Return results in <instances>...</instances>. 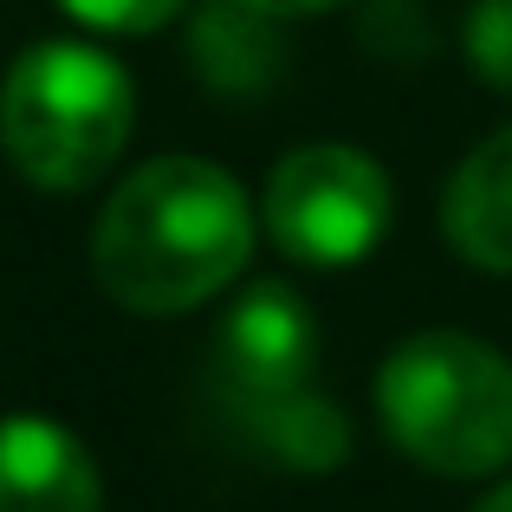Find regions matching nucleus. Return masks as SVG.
<instances>
[{"label":"nucleus","instance_id":"nucleus-1","mask_svg":"<svg viewBox=\"0 0 512 512\" xmlns=\"http://www.w3.org/2000/svg\"><path fill=\"white\" fill-rule=\"evenodd\" d=\"M253 201L208 156H150L111 188L91 227L104 299L137 318H182L221 299L253 260Z\"/></svg>","mask_w":512,"mask_h":512},{"label":"nucleus","instance_id":"nucleus-2","mask_svg":"<svg viewBox=\"0 0 512 512\" xmlns=\"http://www.w3.org/2000/svg\"><path fill=\"white\" fill-rule=\"evenodd\" d=\"M137 124L130 72L91 39H39L0 78V150L46 195L104 182Z\"/></svg>","mask_w":512,"mask_h":512},{"label":"nucleus","instance_id":"nucleus-3","mask_svg":"<svg viewBox=\"0 0 512 512\" xmlns=\"http://www.w3.org/2000/svg\"><path fill=\"white\" fill-rule=\"evenodd\" d=\"M376 415L415 467L487 480L512 461V363L467 331H415L376 370Z\"/></svg>","mask_w":512,"mask_h":512},{"label":"nucleus","instance_id":"nucleus-4","mask_svg":"<svg viewBox=\"0 0 512 512\" xmlns=\"http://www.w3.org/2000/svg\"><path fill=\"white\" fill-rule=\"evenodd\" d=\"M389 175L376 156L350 150V143H305L286 163L273 169L260 201L266 240H273L286 260L318 266V273H338L376 253V240L389 234Z\"/></svg>","mask_w":512,"mask_h":512},{"label":"nucleus","instance_id":"nucleus-5","mask_svg":"<svg viewBox=\"0 0 512 512\" xmlns=\"http://www.w3.org/2000/svg\"><path fill=\"white\" fill-rule=\"evenodd\" d=\"M312 357H318V318L305 312L299 292L279 286V279H260L253 292H240L234 312L214 325V350H208V396L221 409V422L234 435H247L273 409L318 389Z\"/></svg>","mask_w":512,"mask_h":512},{"label":"nucleus","instance_id":"nucleus-6","mask_svg":"<svg viewBox=\"0 0 512 512\" xmlns=\"http://www.w3.org/2000/svg\"><path fill=\"white\" fill-rule=\"evenodd\" d=\"M0 512H104L85 441L46 415H0Z\"/></svg>","mask_w":512,"mask_h":512},{"label":"nucleus","instance_id":"nucleus-7","mask_svg":"<svg viewBox=\"0 0 512 512\" xmlns=\"http://www.w3.org/2000/svg\"><path fill=\"white\" fill-rule=\"evenodd\" d=\"M441 234L480 273H512V124L493 130L441 188Z\"/></svg>","mask_w":512,"mask_h":512},{"label":"nucleus","instance_id":"nucleus-8","mask_svg":"<svg viewBox=\"0 0 512 512\" xmlns=\"http://www.w3.org/2000/svg\"><path fill=\"white\" fill-rule=\"evenodd\" d=\"M188 59L227 98H253V91H273L279 72H286V39H279V20L240 7V0H214L208 13L188 33Z\"/></svg>","mask_w":512,"mask_h":512},{"label":"nucleus","instance_id":"nucleus-9","mask_svg":"<svg viewBox=\"0 0 512 512\" xmlns=\"http://www.w3.org/2000/svg\"><path fill=\"white\" fill-rule=\"evenodd\" d=\"M357 33H363V46L389 65H422L428 52H435V20H428V7H415V0H370Z\"/></svg>","mask_w":512,"mask_h":512},{"label":"nucleus","instance_id":"nucleus-10","mask_svg":"<svg viewBox=\"0 0 512 512\" xmlns=\"http://www.w3.org/2000/svg\"><path fill=\"white\" fill-rule=\"evenodd\" d=\"M467 59L493 91L512 98V0H474L467 7Z\"/></svg>","mask_w":512,"mask_h":512},{"label":"nucleus","instance_id":"nucleus-11","mask_svg":"<svg viewBox=\"0 0 512 512\" xmlns=\"http://www.w3.org/2000/svg\"><path fill=\"white\" fill-rule=\"evenodd\" d=\"M72 20H85V26H98V33H124V39H137V33H156V26H169L175 13L188 7V0H59Z\"/></svg>","mask_w":512,"mask_h":512},{"label":"nucleus","instance_id":"nucleus-12","mask_svg":"<svg viewBox=\"0 0 512 512\" xmlns=\"http://www.w3.org/2000/svg\"><path fill=\"white\" fill-rule=\"evenodd\" d=\"M240 7L266 13V20H305V13H331L338 0H240Z\"/></svg>","mask_w":512,"mask_h":512},{"label":"nucleus","instance_id":"nucleus-13","mask_svg":"<svg viewBox=\"0 0 512 512\" xmlns=\"http://www.w3.org/2000/svg\"><path fill=\"white\" fill-rule=\"evenodd\" d=\"M474 512H512V480H506V487H493V493H487V500H480Z\"/></svg>","mask_w":512,"mask_h":512}]
</instances>
